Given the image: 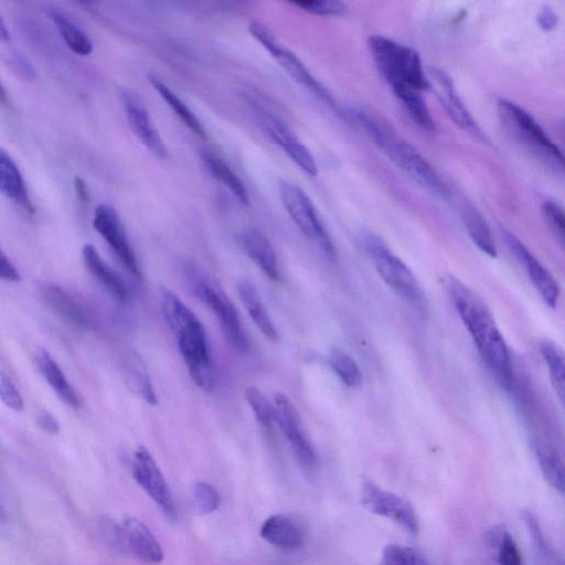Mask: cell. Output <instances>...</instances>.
<instances>
[{"instance_id":"2e32d148","label":"cell","mask_w":565,"mask_h":565,"mask_svg":"<svg viewBox=\"0 0 565 565\" xmlns=\"http://www.w3.org/2000/svg\"><path fill=\"white\" fill-rule=\"evenodd\" d=\"M120 100L126 119L138 140L148 149L149 153L159 159H166L169 155L168 148L140 95L130 89H122Z\"/></svg>"},{"instance_id":"52a82bcc","label":"cell","mask_w":565,"mask_h":565,"mask_svg":"<svg viewBox=\"0 0 565 565\" xmlns=\"http://www.w3.org/2000/svg\"><path fill=\"white\" fill-rule=\"evenodd\" d=\"M244 102L260 130L270 138L291 161L306 175L315 177L318 174L315 158L309 149L300 141L291 126L271 106L255 94H244Z\"/></svg>"},{"instance_id":"ac0fdd59","label":"cell","mask_w":565,"mask_h":565,"mask_svg":"<svg viewBox=\"0 0 565 565\" xmlns=\"http://www.w3.org/2000/svg\"><path fill=\"white\" fill-rule=\"evenodd\" d=\"M501 236H503L511 253L524 266L530 281L540 294L543 302L551 308H556L560 298V287L553 275L537 260L535 255L528 250L526 245L514 233L501 229Z\"/></svg>"},{"instance_id":"83f0119b","label":"cell","mask_w":565,"mask_h":565,"mask_svg":"<svg viewBox=\"0 0 565 565\" xmlns=\"http://www.w3.org/2000/svg\"><path fill=\"white\" fill-rule=\"evenodd\" d=\"M462 219L468 236L476 247L490 258L497 257V247L493 232L487 221L474 206L465 205L462 209Z\"/></svg>"},{"instance_id":"3957f363","label":"cell","mask_w":565,"mask_h":565,"mask_svg":"<svg viewBox=\"0 0 565 565\" xmlns=\"http://www.w3.org/2000/svg\"><path fill=\"white\" fill-rule=\"evenodd\" d=\"M161 303L191 379L201 390L212 392L216 387V372L205 327L194 312L165 287L161 289Z\"/></svg>"},{"instance_id":"ee69618b","label":"cell","mask_w":565,"mask_h":565,"mask_svg":"<svg viewBox=\"0 0 565 565\" xmlns=\"http://www.w3.org/2000/svg\"><path fill=\"white\" fill-rule=\"evenodd\" d=\"M0 280L5 282H18L20 280V274L16 266L9 260L2 249H0Z\"/></svg>"},{"instance_id":"7dc6e473","label":"cell","mask_w":565,"mask_h":565,"mask_svg":"<svg viewBox=\"0 0 565 565\" xmlns=\"http://www.w3.org/2000/svg\"><path fill=\"white\" fill-rule=\"evenodd\" d=\"M74 189H76V194L78 196L79 201H81L82 204L88 202L89 190L87 184L84 183V180L82 178L77 177L76 179H74Z\"/></svg>"},{"instance_id":"cb8c5ba5","label":"cell","mask_w":565,"mask_h":565,"mask_svg":"<svg viewBox=\"0 0 565 565\" xmlns=\"http://www.w3.org/2000/svg\"><path fill=\"white\" fill-rule=\"evenodd\" d=\"M37 365L41 375L44 376L48 385L56 392L57 396L69 405L70 408L80 409L82 401L78 392L70 385L65 373H63L57 361L52 358L47 350H41L37 355Z\"/></svg>"},{"instance_id":"7402d4cb","label":"cell","mask_w":565,"mask_h":565,"mask_svg":"<svg viewBox=\"0 0 565 565\" xmlns=\"http://www.w3.org/2000/svg\"><path fill=\"white\" fill-rule=\"evenodd\" d=\"M0 194L14 201L30 215H34L35 207L30 199L24 176L13 157L2 147H0Z\"/></svg>"},{"instance_id":"836d02e7","label":"cell","mask_w":565,"mask_h":565,"mask_svg":"<svg viewBox=\"0 0 565 565\" xmlns=\"http://www.w3.org/2000/svg\"><path fill=\"white\" fill-rule=\"evenodd\" d=\"M328 364L336 376L349 389H359L362 386V372L356 360L340 349H333L328 356Z\"/></svg>"},{"instance_id":"e575fe53","label":"cell","mask_w":565,"mask_h":565,"mask_svg":"<svg viewBox=\"0 0 565 565\" xmlns=\"http://www.w3.org/2000/svg\"><path fill=\"white\" fill-rule=\"evenodd\" d=\"M247 399L255 418L266 431H272L275 423L274 404L266 398L265 394L258 388L249 387L245 390Z\"/></svg>"},{"instance_id":"5b68a950","label":"cell","mask_w":565,"mask_h":565,"mask_svg":"<svg viewBox=\"0 0 565 565\" xmlns=\"http://www.w3.org/2000/svg\"><path fill=\"white\" fill-rule=\"evenodd\" d=\"M360 244L362 250L368 255L373 265L390 289L396 293L404 303H407L418 315H429V303L426 300L422 286L412 270L398 255L388 247L386 242L377 234L367 231L361 234Z\"/></svg>"},{"instance_id":"8992f818","label":"cell","mask_w":565,"mask_h":565,"mask_svg":"<svg viewBox=\"0 0 565 565\" xmlns=\"http://www.w3.org/2000/svg\"><path fill=\"white\" fill-rule=\"evenodd\" d=\"M185 276L190 290L217 316L231 346L240 353H247L249 350L247 335L241 325L237 308L225 291L196 263H188L185 266Z\"/></svg>"},{"instance_id":"d6a6232c","label":"cell","mask_w":565,"mask_h":565,"mask_svg":"<svg viewBox=\"0 0 565 565\" xmlns=\"http://www.w3.org/2000/svg\"><path fill=\"white\" fill-rule=\"evenodd\" d=\"M540 353L549 369L554 392L563 404L565 397V362L562 350L553 341L546 339L540 344Z\"/></svg>"},{"instance_id":"60d3db41","label":"cell","mask_w":565,"mask_h":565,"mask_svg":"<svg viewBox=\"0 0 565 565\" xmlns=\"http://www.w3.org/2000/svg\"><path fill=\"white\" fill-rule=\"evenodd\" d=\"M0 401H2L8 409L15 412H21L25 408L24 400L21 398L14 382L10 380L3 371H0Z\"/></svg>"},{"instance_id":"4316f807","label":"cell","mask_w":565,"mask_h":565,"mask_svg":"<svg viewBox=\"0 0 565 565\" xmlns=\"http://www.w3.org/2000/svg\"><path fill=\"white\" fill-rule=\"evenodd\" d=\"M122 370L126 385L131 391L147 403L156 405L158 399L143 359L136 354L127 355L123 360Z\"/></svg>"},{"instance_id":"9a60e30c","label":"cell","mask_w":565,"mask_h":565,"mask_svg":"<svg viewBox=\"0 0 565 565\" xmlns=\"http://www.w3.org/2000/svg\"><path fill=\"white\" fill-rule=\"evenodd\" d=\"M93 227L115 253L117 259L137 280H141L142 271L132 248L129 237L116 210L106 204L100 205L94 212Z\"/></svg>"},{"instance_id":"ab89813d","label":"cell","mask_w":565,"mask_h":565,"mask_svg":"<svg viewBox=\"0 0 565 565\" xmlns=\"http://www.w3.org/2000/svg\"><path fill=\"white\" fill-rule=\"evenodd\" d=\"M543 217H545L550 230L553 232L554 237L564 245L565 227H564V212L563 209L553 201L543 202L542 205Z\"/></svg>"},{"instance_id":"f1b7e54d","label":"cell","mask_w":565,"mask_h":565,"mask_svg":"<svg viewBox=\"0 0 565 565\" xmlns=\"http://www.w3.org/2000/svg\"><path fill=\"white\" fill-rule=\"evenodd\" d=\"M50 16L71 51L81 57L91 55L93 44L90 37L66 13L58 8H51Z\"/></svg>"},{"instance_id":"b9f144b4","label":"cell","mask_w":565,"mask_h":565,"mask_svg":"<svg viewBox=\"0 0 565 565\" xmlns=\"http://www.w3.org/2000/svg\"><path fill=\"white\" fill-rule=\"evenodd\" d=\"M499 565H522V558L516 542L509 533H505L501 538L498 553Z\"/></svg>"},{"instance_id":"9c48e42d","label":"cell","mask_w":565,"mask_h":565,"mask_svg":"<svg viewBox=\"0 0 565 565\" xmlns=\"http://www.w3.org/2000/svg\"><path fill=\"white\" fill-rule=\"evenodd\" d=\"M280 198L285 210L304 236L315 242L329 258H334L336 254L334 242L314 202L305 191L290 181H281Z\"/></svg>"},{"instance_id":"8fae6325","label":"cell","mask_w":565,"mask_h":565,"mask_svg":"<svg viewBox=\"0 0 565 565\" xmlns=\"http://www.w3.org/2000/svg\"><path fill=\"white\" fill-rule=\"evenodd\" d=\"M426 76H428L429 89L433 91L437 101L458 129L478 140H484L481 127L466 108L449 74L443 69L431 66L426 70Z\"/></svg>"},{"instance_id":"44dd1931","label":"cell","mask_w":565,"mask_h":565,"mask_svg":"<svg viewBox=\"0 0 565 565\" xmlns=\"http://www.w3.org/2000/svg\"><path fill=\"white\" fill-rule=\"evenodd\" d=\"M42 297L46 304L63 321L76 328H88L90 317L78 298L63 287L55 284L46 285L42 289Z\"/></svg>"},{"instance_id":"603a6c76","label":"cell","mask_w":565,"mask_h":565,"mask_svg":"<svg viewBox=\"0 0 565 565\" xmlns=\"http://www.w3.org/2000/svg\"><path fill=\"white\" fill-rule=\"evenodd\" d=\"M82 257L85 266H87L94 279L99 281L116 300L121 302L129 300L131 295L129 287L122 280V277L101 258L99 251L95 249L94 245L85 244L82 250Z\"/></svg>"},{"instance_id":"e0dca14e","label":"cell","mask_w":565,"mask_h":565,"mask_svg":"<svg viewBox=\"0 0 565 565\" xmlns=\"http://www.w3.org/2000/svg\"><path fill=\"white\" fill-rule=\"evenodd\" d=\"M114 545L130 552L137 559L146 563L157 564L164 560L162 546L142 521L126 518L121 525L112 530Z\"/></svg>"},{"instance_id":"4fadbf2b","label":"cell","mask_w":565,"mask_h":565,"mask_svg":"<svg viewBox=\"0 0 565 565\" xmlns=\"http://www.w3.org/2000/svg\"><path fill=\"white\" fill-rule=\"evenodd\" d=\"M132 472L136 483L161 508L165 516L172 521L177 520L178 509L172 490H170L161 468L158 467L153 456L145 447H140L135 452Z\"/></svg>"},{"instance_id":"277c9868","label":"cell","mask_w":565,"mask_h":565,"mask_svg":"<svg viewBox=\"0 0 565 565\" xmlns=\"http://www.w3.org/2000/svg\"><path fill=\"white\" fill-rule=\"evenodd\" d=\"M368 47L377 69L393 93L403 90L423 93L430 90L428 76L417 50L379 35L368 39Z\"/></svg>"},{"instance_id":"8d00e7d4","label":"cell","mask_w":565,"mask_h":565,"mask_svg":"<svg viewBox=\"0 0 565 565\" xmlns=\"http://www.w3.org/2000/svg\"><path fill=\"white\" fill-rule=\"evenodd\" d=\"M193 496L195 505L199 513L210 515L215 513L220 507L221 497L217 488L205 482L194 485Z\"/></svg>"},{"instance_id":"7c38bea8","label":"cell","mask_w":565,"mask_h":565,"mask_svg":"<svg viewBox=\"0 0 565 565\" xmlns=\"http://www.w3.org/2000/svg\"><path fill=\"white\" fill-rule=\"evenodd\" d=\"M273 404L275 422L279 424L286 440L289 441L298 463L308 471H312L318 464V458L314 446L305 432L300 414L284 393H276Z\"/></svg>"},{"instance_id":"c3c4849f","label":"cell","mask_w":565,"mask_h":565,"mask_svg":"<svg viewBox=\"0 0 565 565\" xmlns=\"http://www.w3.org/2000/svg\"><path fill=\"white\" fill-rule=\"evenodd\" d=\"M9 39H10V34L8 28L4 23L2 16H0V40L8 41Z\"/></svg>"},{"instance_id":"bcb514c9","label":"cell","mask_w":565,"mask_h":565,"mask_svg":"<svg viewBox=\"0 0 565 565\" xmlns=\"http://www.w3.org/2000/svg\"><path fill=\"white\" fill-rule=\"evenodd\" d=\"M38 424L42 430L50 435H57L60 431V425L57 419L47 411H42L38 415Z\"/></svg>"},{"instance_id":"d590c367","label":"cell","mask_w":565,"mask_h":565,"mask_svg":"<svg viewBox=\"0 0 565 565\" xmlns=\"http://www.w3.org/2000/svg\"><path fill=\"white\" fill-rule=\"evenodd\" d=\"M380 565H430V564L417 550L399 545H388L382 551Z\"/></svg>"},{"instance_id":"f35d334b","label":"cell","mask_w":565,"mask_h":565,"mask_svg":"<svg viewBox=\"0 0 565 565\" xmlns=\"http://www.w3.org/2000/svg\"><path fill=\"white\" fill-rule=\"evenodd\" d=\"M524 519L529 532L531 533L532 540L533 542H535V546L540 553V556H542V558L546 559L548 562L558 563L556 554H554V551L550 547L547 539L543 537V533L541 532L536 517L533 516L530 511H527V513L524 515Z\"/></svg>"},{"instance_id":"ba28073f","label":"cell","mask_w":565,"mask_h":565,"mask_svg":"<svg viewBox=\"0 0 565 565\" xmlns=\"http://www.w3.org/2000/svg\"><path fill=\"white\" fill-rule=\"evenodd\" d=\"M498 117L507 133L541 161L554 168H563L561 149L553 143L542 126L520 105L500 100L497 105Z\"/></svg>"},{"instance_id":"f546056e","label":"cell","mask_w":565,"mask_h":565,"mask_svg":"<svg viewBox=\"0 0 565 565\" xmlns=\"http://www.w3.org/2000/svg\"><path fill=\"white\" fill-rule=\"evenodd\" d=\"M149 82L153 88L161 95L162 99L168 104L178 116V119L183 122L190 131H193L197 136L206 138L207 133L204 125L200 122L196 114L188 108V105L181 100L178 95L170 90L167 85L155 76L148 77Z\"/></svg>"},{"instance_id":"ffe728a7","label":"cell","mask_w":565,"mask_h":565,"mask_svg":"<svg viewBox=\"0 0 565 565\" xmlns=\"http://www.w3.org/2000/svg\"><path fill=\"white\" fill-rule=\"evenodd\" d=\"M239 242L248 258L257 264L270 280H280L279 262H277L275 251L261 230L250 228L243 231L240 234Z\"/></svg>"},{"instance_id":"d4e9b609","label":"cell","mask_w":565,"mask_h":565,"mask_svg":"<svg viewBox=\"0 0 565 565\" xmlns=\"http://www.w3.org/2000/svg\"><path fill=\"white\" fill-rule=\"evenodd\" d=\"M202 164H204L207 172L220 184L227 187L230 193L236 197L242 205L250 204V195L247 187H245L240 177L233 172V169L225 162V159L219 155L204 149L200 153Z\"/></svg>"},{"instance_id":"6da1fadb","label":"cell","mask_w":565,"mask_h":565,"mask_svg":"<svg viewBox=\"0 0 565 565\" xmlns=\"http://www.w3.org/2000/svg\"><path fill=\"white\" fill-rule=\"evenodd\" d=\"M446 287L484 364L501 388L508 392L514 390L516 376L513 357L492 312L482 298L461 281L450 277Z\"/></svg>"},{"instance_id":"f6af8a7d","label":"cell","mask_w":565,"mask_h":565,"mask_svg":"<svg viewBox=\"0 0 565 565\" xmlns=\"http://www.w3.org/2000/svg\"><path fill=\"white\" fill-rule=\"evenodd\" d=\"M558 15L550 6L543 7L538 15V24L541 29L550 31L558 25Z\"/></svg>"},{"instance_id":"1f68e13d","label":"cell","mask_w":565,"mask_h":565,"mask_svg":"<svg viewBox=\"0 0 565 565\" xmlns=\"http://www.w3.org/2000/svg\"><path fill=\"white\" fill-rule=\"evenodd\" d=\"M394 95H396L415 124L426 132H435L436 125L429 110L428 103H426L423 98L422 92L403 90L394 93Z\"/></svg>"},{"instance_id":"5bb4252c","label":"cell","mask_w":565,"mask_h":565,"mask_svg":"<svg viewBox=\"0 0 565 565\" xmlns=\"http://www.w3.org/2000/svg\"><path fill=\"white\" fill-rule=\"evenodd\" d=\"M362 505L377 516L396 522L411 535H418L419 521L412 506L397 494L382 489L371 481L362 485Z\"/></svg>"},{"instance_id":"74e56055","label":"cell","mask_w":565,"mask_h":565,"mask_svg":"<svg viewBox=\"0 0 565 565\" xmlns=\"http://www.w3.org/2000/svg\"><path fill=\"white\" fill-rule=\"evenodd\" d=\"M293 5L302 8L307 13L317 16H343L347 5L338 0H319V2H296Z\"/></svg>"},{"instance_id":"484cf974","label":"cell","mask_w":565,"mask_h":565,"mask_svg":"<svg viewBox=\"0 0 565 565\" xmlns=\"http://www.w3.org/2000/svg\"><path fill=\"white\" fill-rule=\"evenodd\" d=\"M240 300L252 321L261 330L262 334L272 341L280 338L279 332L262 302V298L255 286L249 281H241L238 285Z\"/></svg>"},{"instance_id":"681fc988","label":"cell","mask_w":565,"mask_h":565,"mask_svg":"<svg viewBox=\"0 0 565 565\" xmlns=\"http://www.w3.org/2000/svg\"><path fill=\"white\" fill-rule=\"evenodd\" d=\"M0 104H7V93L2 82H0Z\"/></svg>"},{"instance_id":"4dcf8cb0","label":"cell","mask_w":565,"mask_h":565,"mask_svg":"<svg viewBox=\"0 0 565 565\" xmlns=\"http://www.w3.org/2000/svg\"><path fill=\"white\" fill-rule=\"evenodd\" d=\"M535 452L543 476H545L553 488H556L558 492L563 494L564 464L558 450L546 441L537 440L535 442Z\"/></svg>"},{"instance_id":"d6986e66","label":"cell","mask_w":565,"mask_h":565,"mask_svg":"<svg viewBox=\"0 0 565 565\" xmlns=\"http://www.w3.org/2000/svg\"><path fill=\"white\" fill-rule=\"evenodd\" d=\"M261 537L273 547L283 551L301 549L305 541L304 529L294 517L274 515L264 521Z\"/></svg>"},{"instance_id":"7a4b0ae2","label":"cell","mask_w":565,"mask_h":565,"mask_svg":"<svg viewBox=\"0 0 565 565\" xmlns=\"http://www.w3.org/2000/svg\"><path fill=\"white\" fill-rule=\"evenodd\" d=\"M349 116L361 131L402 172L430 193L450 197V190L435 168L408 141L394 131L381 115L367 108H353Z\"/></svg>"},{"instance_id":"7bdbcfd3","label":"cell","mask_w":565,"mask_h":565,"mask_svg":"<svg viewBox=\"0 0 565 565\" xmlns=\"http://www.w3.org/2000/svg\"><path fill=\"white\" fill-rule=\"evenodd\" d=\"M9 66L17 73V76L25 80H33L36 77L33 66L30 65V62L24 56L19 55V53H14V55L9 58Z\"/></svg>"},{"instance_id":"30bf717a","label":"cell","mask_w":565,"mask_h":565,"mask_svg":"<svg viewBox=\"0 0 565 565\" xmlns=\"http://www.w3.org/2000/svg\"><path fill=\"white\" fill-rule=\"evenodd\" d=\"M250 33L295 82L311 91L317 98L329 105L330 108L338 111L333 95L313 76L303 61L293 51L283 47L268 27L264 26L260 21H253L250 25Z\"/></svg>"}]
</instances>
